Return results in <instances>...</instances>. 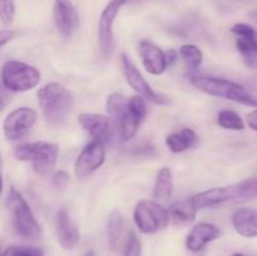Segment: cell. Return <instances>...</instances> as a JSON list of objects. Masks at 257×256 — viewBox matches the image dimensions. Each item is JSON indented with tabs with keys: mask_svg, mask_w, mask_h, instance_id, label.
I'll use <instances>...</instances> for the list:
<instances>
[{
	"mask_svg": "<svg viewBox=\"0 0 257 256\" xmlns=\"http://www.w3.org/2000/svg\"><path fill=\"white\" fill-rule=\"evenodd\" d=\"M107 110L117 125L122 141L133 138L147 114L146 100L141 95L125 98L120 93H112L107 99Z\"/></svg>",
	"mask_w": 257,
	"mask_h": 256,
	"instance_id": "cell-1",
	"label": "cell"
},
{
	"mask_svg": "<svg viewBox=\"0 0 257 256\" xmlns=\"http://www.w3.org/2000/svg\"><path fill=\"white\" fill-rule=\"evenodd\" d=\"M38 102L45 120L52 125L64 123L74 107L73 95L57 82L48 83L38 90Z\"/></svg>",
	"mask_w": 257,
	"mask_h": 256,
	"instance_id": "cell-2",
	"label": "cell"
},
{
	"mask_svg": "<svg viewBox=\"0 0 257 256\" xmlns=\"http://www.w3.org/2000/svg\"><path fill=\"white\" fill-rule=\"evenodd\" d=\"M191 83L196 89L213 97L232 100L243 105L257 108V98L253 97L242 85L223 78L192 77Z\"/></svg>",
	"mask_w": 257,
	"mask_h": 256,
	"instance_id": "cell-3",
	"label": "cell"
},
{
	"mask_svg": "<svg viewBox=\"0 0 257 256\" xmlns=\"http://www.w3.org/2000/svg\"><path fill=\"white\" fill-rule=\"evenodd\" d=\"M253 187L248 180L241 181L235 185L226 186V187H215L211 190L197 193L191 198L192 203L197 210L200 208H211L226 203L243 202V201L252 200Z\"/></svg>",
	"mask_w": 257,
	"mask_h": 256,
	"instance_id": "cell-4",
	"label": "cell"
},
{
	"mask_svg": "<svg viewBox=\"0 0 257 256\" xmlns=\"http://www.w3.org/2000/svg\"><path fill=\"white\" fill-rule=\"evenodd\" d=\"M14 155L18 160L32 163L37 173L47 176L55 168L59 147L54 143L48 142L24 143L15 147Z\"/></svg>",
	"mask_w": 257,
	"mask_h": 256,
	"instance_id": "cell-5",
	"label": "cell"
},
{
	"mask_svg": "<svg viewBox=\"0 0 257 256\" xmlns=\"http://www.w3.org/2000/svg\"><path fill=\"white\" fill-rule=\"evenodd\" d=\"M7 203L13 215V223L17 232L27 240L39 238L42 236V228L22 193L12 187Z\"/></svg>",
	"mask_w": 257,
	"mask_h": 256,
	"instance_id": "cell-6",
	"label": "cell"
},
{
	"mask_svg": "<svg viewBox=\"0 0 257 256\" xmlns=\"http://www.w3.org/2000/svg\"><path fill=\"white\" fill-rule=\"evenodd\" d=\"M2 82L8 90L27 92L37 87L40 82V73L27 63L9 60L2 68Z\"/></svg>",
	"mask_w": 257,
	"mask_h": 256,
	"instance_id": "cell-7",
	"label": "cell"
},
{
	"mask_svg": "<svg viewBox=\"0 0 257 256\" xmlns=\"http://www.w3.org/2000/svg\"><path fill=\"white\" fill-rule=\"evenodd\" d=\"M135 222L142 233H155L170 222L168 211L153 200H141L135 208Z\"/></svg>",
	"mask_w": 257,
	"mask_h": 256,
	"instance_id": "cell-8",
	"label": "cell"
},
{
	"mask_svg": "<svg viewBox=\"0 0 257 256\" xmlns=\"http://www.w3.org/2000/svg\"><path fill=\"white\" fill-rule=\"evenodd\" d=\"M128 0H110L103 9L99 18L98 27V39H99L100 53L105 59H109L113 52V24L118 13Z\"/></svg>",
	"mask_w": 257,
	"mask_h": 256,
	"instance_id": "cell-9",
	"label": "cell"
},
{
	"mask_svg": "<svg viewBox=\"0 0 257 256\" xmlns=\"http://www.w3.org/2000/svg\"><path fill=\"white\" fill-rule=\"evenodd\" d=\"M80 125L94 141L103 146L110 145L114 141L117 125L112 118L97 113H80L78 117Z\"/></svg>",
	"mask_w": 257,
	"mask_h": 256,
	"instance_id": "cell-10",
	"label": "cell"
},
{
	"mask_svg": "<svg viewBox=\"0 0 257 256\" xmlns=\"http://www.w3.org/2000/svg\"><path fill=\"white\" fill-rule=\"evenodd\" d=\"M37 118V112L32 108L22 107L10 112L3 123L5 137L9 141H19L24 138L34 127Z\"/></svg>",
	"mask_w": 257,
	"mask_h": 256,
	"instance_id": "cell-11",
	"label": "cell"
},
{
	"mask_svg": "<svg viewBox=\"0 0 257 256\" xmlns=\"http://www.w3.org/2000/svg\"><path fill=\"white\" fill-rule=\"evenodd\" d=\"M122 65L125 80L137 92L138 95H141L143 99L156 103V104H167L168 98L153 90V88L146 82V79L141 74L140 70L137 69V67L133 64L132 60L125 54H122Z\"/></svg>",
	"mask_w": 257,
	"mask_h": 256,
	"instance_id": "cell-12",
	"label": "cell"
},
{
	"mask_svg": "<svg viewBox=\"0 0 257 256\" xmlns=\"http://www.w3.org/2000/svg\"><path fill=\"white\" fill-rule=\"evenodd\" d=\"M105 148L98 141L93 140L88 143L80 155L78 156L74 165V173L78 178H85L92 175L104 163Z\"/></svg>",
	"mask_w": 257,
	"mask_h": 256,
	"instance_id": "cell-13",
	"label": "cell"
},
{
	"mask_svg": "<svg viewBox=\"0 0 257 256\" xmlns=\"http://www.w3.org/2000/svg\"><path fill=\"white\" fill-rule=\"evenodd\" d=\"M231 33L236 35V48L240 52L246 64L257 68V32L251 25L238 23L231 28Z\"/></svg>",
	"mask_w": 257,
	"mask_h": 256,
	"instance_id": "cell-14",
	"label": "cell"
},
{
	"mask_svg": "<svg viewBox=\"0 0 257 256\" xmlns=\"http://www.w3.org/2000/svg\"><path fill=\"white\" fill-rule=\"evenodd\" d=\"M54 22L64 38H70L79 27V15L70 0H54Z\"/></svg>",
	"mask_w": 257,
	"mask_h": 256,
	"instance_id": "cell-15",
	"label": "cell"
},
{
	"mask_svg": "<svg viewBox=\"0 0 257 256\" xmlns=\"http://www.w3.org/2000/svg\"><path fill=\"white\" fill-rule=\"evenodd\" d=\"M57 237L58 242L64 250H73L79 243L80 233L78 226L70 220L69 212L65 208L58 211L57 213Z\"/></svg>",
	"mask_w": 257,
	"mask_h": 256,
	"instance_id": "cell-16",
	"label": "cell"
},
{
	"mask_svg": "<svg viewBox=\"0 0 257 256\" xmlns=\"http://www.w3.org/2000/svg\"><path fill=\"white\" fill-rule=\"evenodd\" d=\"M140 55L142 58L143 65L151 74L161 75L168 68L166 53L148 40H142L140 43Z\"/></svg>",
	"mask_w": 257,
	"mask_h": 256,
	"instance_id": "cell-17",
	"label": "cell"
},
{
	"mask_svg": "<svg viewBox=\"0 0 257 256\" xmlns=\"http://www.w3.org/2000/svg\"><path fill=\"white\" fill-rule=\"evenodd\" d=\"M221 236V230L217 226L207 222H200L190 231L186 238V246L192 252H198L207 243L212 242Z\"/></svg>",
	"mask_w": 257,
	"mask_h": 256,
	"instance_id": "cell-18",
	"label": "cell"
},
{
	"mask_svg": "<svg viewBox=\"0 0 257 256\" xmlns=\"http://www.w3.org/2000/svg\"><path fill=\"white\" fill-rule=\"evenodd\" d=\"M232 225L236 232L246 238L257 237V210L241 208L232 216Z\"/></svg>",
	"mask_w": 257,
	"mask_h": 256,
	"instance_id": "cell-19",
	"label": "cell"
},
{
	"mask_svg": "<svg viewBox=\"0 0 257 256\" xmlns=\"http://www.w3.org/2000/svg\"><path fill=\"white\" fill-rule=\"evenodd\" d=\"M197 208L190 200L176 201L168 208V215L176 225H190L195 221Z\"/></svg>",
	"mask_w": 257,
	"mask_h": 256,
	"instance_id": "cell-20",
	"label": "cell"
},
{
	"mask_svg": "<svg viewBox=\"0 0 257 256\" xmlns=\"http://www.w3.org/2000/svg\"><path fill=\"white\" fill-rule=\"evenodd\" d=\"M197 142V135L190 128H185L180 132L172 133V135L167 136V138H166V145L170 148L171 152L173 153L185 152V151L195 147Z\"/></svg>",
	"mask_w": 257,
	"mask_h": 256,
	"instance_id": "cell-21",
	"label": "cell"
},
{
	"mask_svg": "<svg viewBox=\"0 0 257 256\" xmlns=\"http://www.w3.org/2000/svg\"><path fill=\"white\" fill-rule=\"evenodd\" d=\"M124 236V220L118 210H113L108 218V242L112 250L118 251L122 247Z\"/></svg>",
	"mask_w": 257,
	"mask_h": 256,
	"instance_id": "cell-22",
	"label": "cell"
},
{
	"mask_svg": "<svg viewBox=\"0 0 257 256\" xmlns=\"http://www.w3.org/2000/svg\"><path fill=\"white\" fill-rule=\"evenodd\" d=\"M173 192V177L170 168L163 167L158 171L156 177L155 187H153V198L156 202H163L172 196Z\"/></svg>",
	"mask_w": 257,
	"mask_h": 256,
	"instance_id": "cell-23",
	"label": "cell"
},
{
	"mask_svg": "<svg viewBox=\"0 0 257 256\" xmlns=\"http://www.w3.org/2000/svg\"><path fill=\"white\" fill-rule=\"evenodd\" d=\"M217 123L220 127L230 131H242L245 128L243 119L236 112L230 109L221 110L218 113Z\"/></svg>",
	"mask_w": 257,
	"mask_h": 256,
	"instance_id": "cell-24",
	"label": "cell"
},
{
	"mask_svg": "<svg viewBox=\"0 0 257 256\" xmlns=\"http://www.w3.org/2000/svg\"><path fill=\"white\" fill-rule=\"evenodd\" d=\"M180 55L186 64L192 69H196L201 65L203 60V53L198 47L193 44H185L180 48Z\"/></svg>",
	"mask_w": 257,
	"mask_h": 256,
	"instance_id": "cell-25",
	"label": "cell"
},
{
	"mask_svg": "<svg viewBox=\"0 0 257 256\" xmlns=\"http://www.w3.org/2000/svg\"><path fill=\"white\" fill-rule=\"evenodd\" d=\"M0 256H44V252L32 246H12L0 253Z\"/></svg>",
	"mask_w": 257,
	"mask_h": 256,
	"instance_id": "cell-26",
	"label": "cell"
},
{
	"mask_svg": "<svg viewBox=\"0 0 257 256\" xmlns=\"http://www.w3.org/2000/svg\"><path fill=\"white\" fill-rule=\"evenodd\" d=\"M142 253V243L135 232H131L125 241L123 256H141Z\"/></svg>",
	"mask_w": 257,
	"mask_h": 256,
	"instance_id": "cell-27",
	"label": "cell"
},
{
	"mask_svg": "<svg viewBox=\"0 0 257 256\" xmlns=\"http://www.w3.org/2000/svg\"><path fill=\"white\" fill-rule=\"evenodd\" d=\"M15 17L14 0H0V20L5 25L12 24Z\"/></svg>",
	"mask_w": 257,
	"mask_h": 256,
	"instance_id": "cell-28",
	"label": "cell"
},
{
	"mask_svg": "<svg viewBox=\"0 0 257 256\" xmlns=\"http://www.w3.org/2000/svg\"><path fill=\"white\" fill-rule=\"evenodd\" d=\"M69 182V176L64 171H58L53 176V186L57 188H64Z\"/></svg>",
	"mask_w": 257,
	"mask_h": 256,
	"instance_id": "cell-29",
	"label": "cell"
},
{
	"mask_svg": "<svg viewBox=\"0 0 257 256\" xmlns=\"http://www.w3.org/2000/svg\"><path fill=\"white\" fill-rule=\"evenodd\" d=\"M14 30H0V49L15 38Z\"/></svg>",
	"mask_w": 257,
	"mask_h": 256,
	"instance_id": "cell-30",
	"label": "cell"
},
{
	"mask_svg": "<svg viewBox=\"0 0 257 256\" xmlns=\"http://www.w3.org/2000/svg\"><path fill=\"white\" fill-rule=\"evenodd\" d=\"M246 119H247L248 127H250L251 130L256 131L257 132V109L248 113L247 117H246Z\"/></svg>",
	"mask_w": 257,
	"mask_h": 256,
	"instance_id": "cell-31",
	"label": "cell"
},
{
	"mask_svg": "<svg viewBox=\"0 0 257 256\" xmlns=\"http://www.w3.org/2000/svg\"><path fill=\"white\" fill-rule=\"evenodd\" d=\"M165 53H166V59H167V64H168V67H170V65H172L173 63L176 62L178 54H177V52L173 49L167 50V52H165Z\"/></svg>",
	"mask_w": 257,
	"mask_h": 256,
	"instance_id": "cell-32",
	"label": "cell"
},
{
	"mask_svg": "<svg viewBox=\"0 0 257 256\" xmlns=\"http://www.w3.org/2000/svg\"><path fill=\"white\" fill-rule=\"evenodd\" d=\"M248 2L251 0H221V3L225 5H228V7H236V5H242V4H247Z\"/></svg>",
	"mask_w": 257,
	"mask_h": 256,
	"instance_id": "cell-33",
	"label": "cell"
},
{
	"mask_svg": "<svg viewBox=\"0 0 257 256\" xmlns=\"http://www.w3.org/2000/svg\"><path fill=\"white\" fill-rule=\"evenodd\" d=\"M5 104H7V95H5L4 92L0 89V110L5 107Z\"/></svg>",
	"mask_w": 257,
	"mask_h": 256,
	"instance_id": "cell-34",
	"label": "cell"
},
{
	"mask_svg": "<svg viewBox=\"0 0 257 256\" xmlns=\"http://www.w3.org/2000/svg\"><path fill=\"white\" fill-rule=\"evenodd\" d=\"M250 18L253 20H257V10H253L252 13H250Z\"/></svg>",
	"mask_w": 257,
	"mask_h": 256,
	"instance_id": "cell-35",
	"label": "cell"
},
{
	"mask_svg": "<svg viewBox=\"0 0 257 256\" xmlns=\"http://www.w3.org/2000/svg\"><path fill=\"white\" fill-rule=\"evenodd\" d=\"M2 191H3V177L2 175H0V193H2Z\"/></svg>",
	"mask_w": 257,
	"mask_h": 256,
	"instance_id": "cell-36",
	"label": "cell"
},
{
	"mask_svg": "<svg viewBox=\"0 0 257 256\" xmlns=\"http://www.w3.org/2000/svg\"><path fill=\"white\" fill-rule=\"evenodd\" d=\"M232 256H243V255H242V253H240V252H236V253H233Z\"/></svg>",
	"mask_w": 257,
	"mask_h": 256,
	"instance_id": "cell-37",
	"label": "cell"
},
{
	"mask_svg": "<svg viewBox=\"0 0 257 256\" xmlns=\"http://www.w3.org/2000/svg\"><path fill=\"white\" fill-rule=\"evenodd\" d=\"M0 166H2V157H0Z\"/></svg>",
	"mask_w": 257,
	"mask_h": 256,
	"instance_id": "cell-38",
	"label": "cell"
}]
</instances>
